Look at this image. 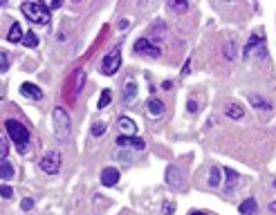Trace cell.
I'll return each mask as SVG.
<instances>
[{"label":"cell","mask_w":276,"mask_h":215,"mask_svg":"<svg viewBox=\"0 0 276 215\" xmlns=\"http://www.w3.org/2000/svg\"><path fill=\"white\" fill-rule=\"evenodd\" d=\"M5 130H7L9 139L14 141V146H16V150L21 155H25L30 150V130H27V126H23L16 119H7L5 121Z\"/></svg>","instance_id":"obj_1"},{"label":"cell","mask_w":276,"mask_h":215,"mask_svg":"<svg viewBox=\"0 0 276 215\" xmlns=\"http://www.w3.org/2000/svg\"><path fill=\"white\" fill-rule=\"evenodd\" d=\"M21 12L25 14V18L30 23H34V25H47L52 18L47 5H43V3H23Z\"/></svg>","instance_id":"obj_2"},{"label":"cell","mask_w":276,"mask_h":215,"mask_svg":"<svg viewBox=\"0 0 276 215\" xmlns=\"http://www.w3.org/2000/svg\"><path fill=\"white\" fill-rule=\"evenodd\" d=\"M52 121H54V135L59 141H65L67 137H70L72 132V121H70V114H67V110L63 108H54L52 110Z\"/></svg>","instance_id":"obj_3"},{"label":"cell","mask_w":276,"mask_h":215,"mask_svg":"<svg viewBox=\"0 0 276 215\" xmlns=\"http://www.w3.org/2000/svg\"><path fill=\"white\" fill-rule=\"evenodd\" d=\"M243 56H245V61H247V59H265V56H267L265 38H263V34H260V32H256V34L249 38V43H247L245 50H243Z\"/></svg>","instance_id":"obj_4"},{"label":"cell","mask_w":276,"mask_h":215,"mask_svg":"<svg viewBox=\"0 0 276 215\" xmlns=\"http://www.w3.org/2000/svg\"><path fill=\"white\" fill-rule=\"evenodd\" d=\"M119 65H122V45H115L113 50L104 56V61H101V72H104L106 76H113V74H117Z\"/></svg>","instance_id":"obj_5"},{"label":"cell","mask_w":276,"mask_h":215,"mask_svg":"<svg viewBox=\"0 0 276 215\" xmlns=\"http://www.w3.org/2000/svg\"><path fill=\"white\" fill-rule=\"evenodd\" d=\"M41 170H43V173H47V175H56V173H59V170H61V155H59V150H50V152L43 155Z\"/></svg>","instance_id":"obj_6"},{"label":"cell","mask_w":276,"mask_h":215,"mask_svg":"<svg viewBox=\"0 0 276 215\" xmlns=\"http://www.w3.org/2000/svg\"><path fill=\"white\" fill-rule=\"evenodd\" d=\"M166 184L177 190L184 188V170L180 166H168L166 168Z\"/></svg>","instance_id":"obj_7"},{"label":"cell","mask_w":276,"mask_h":215,"mask_svg":"<svg viewBox=\"0 0 276 215\" xmlns=\"http://www.w3.org/2000/svg\"><path fill=\"white\" fill-rule=\"evenodd\" d=\"M135 52H137V54H144V56H159L162 54V50H159L157 45H153L151 43V38H139V41H135Z\"/></svg>","instance_id":"obj_8"},{"label":"cell","mask_w":276,"mask_h":215,"mask_svg":"<svg viewBox=\"0 0 276 215\" xmlns=\"http://www.w3.org/2000/svg\"><path fill=\"white\" fill-rule=\"evenodd\" d=\"M115 143H117L119 148H133V150H144V148H146L144 139H139V137H124V135H119Z\"/></svg>","instance_id":"obj_9"},{"label":"cell","mask_w":276,"mask_h":215,"mask_svg":"<svg viewBox=\"0 0 276 215\" xmlns=\"http://www.w3.org/2000/svg\"><path fill=\"white\" fill-rule=\"evenodd\" d=\"M117 128H119V135H124V137H135V132H137V123L130 117H119Z\"/></svg>","instance_id":"obj_10"},{"label":"cell","mask_w":276,"mask_h":215,"mask_svg":"<svg viewBox=\"0 0 276 215\" xmlns=\"http://www.w3.org/2000/svg\"><path fill=\"white\" fill-rule=\"evenodd\" d=\"M146 112H148V117L159 119L164 114V101L162 99H157V97H151L146 101Z\"/></svg>","instance_id":"obj_11"},{"label":"cell","mask_w":276,"mask_h":215,"mask_svg":"<svg viewBox=\"0 0 276 215\" xmlns=\"http://www.w3.org/2000/svg\"><path fill=\"white\" fill-rule=\"evenodd\" d=\"M21 94L25 99H32V101H41L43 99V90L38 88V85H34V83H23L21 85Z\"/></svg>","instance_id":"obj_12"},{"label":"cell","mask_w":276,"mask_h":215,"mask_svg":"<svg viewBox=\"0 0 276 215\" xmlns=\"http://www.w3.org/2000/svg\"><path fill=\"white\" fill-rule=\"evenodd\" d=\"M117 181H119V170L117 168H104L101 170V184L104 186H117Z\"/></svg>","instance_id":"obj_13"},{"label":"cell","mask_w":276,"mask_h":215,"mask_svg":"<svg viewBox=\"0 0 276 215\" xmlns=\"http://www.w3.org/2000/svg\"><path fill=\"white\" fill-rule=\"evenodd\" d=\"M238 211H240V215H258V204H256L254 197H247L245 202H240Z\"/></svg>","instance_id":"obj_14"},{"label":"cell","mask_w":276,"mask_h":215,"mask_svg":"<svg viewBox=\"0 0 276 215\" xmlns=\"http://www.w3.org/2000/svg\"><path fill=\"white\" fill-rule=\"evenodd\" d=\"M222 173H225V177H227V181H225V190L229 193V190H234L236 184H238V173H236V170H231V168H222Z\"/></svg>","instance_id":"obj_15"},{"label":"cell","mask_w":276,"mask_h":215,"mask_svg":"<svg viewBox=\"0 0 276 215\" xmlns=\"http://www.w3.org/2000/svg\"><path fill=\"white\" fill-rule=\"evenodd\" d=\"M135 97H137V85H135V81H128L122 92V103H130Z\"/></svg>","instance_id":"obj_16"},{"label":"cell","mask_w":276,"mask_h":215,"mask_svg":"<svg viewBox=\"0 0 276 215\" xmlns=\"http://www.w3.org/2000/svg\"><path fill=\"white\" fill-rule=\"evenodd\" d=\"M23 30H21V25L18 23H14L12 27H9V34H7V41L9 43H23Z\"/></svg>","instance_id":"obj_17"},{"label":"cell","mask_w":276,"mask_h":215,"mask_svg":"<svg viewBox=\"0 0 276 215\" xmlns=\"http://www.w3.org/2000/svg\"><path fill=\"white\" fill-rule=\"evenodd\" d=\"M249 103L256 110H269V108H272V106H269V101H265V99L258 97V94H249Z\"/></svg>","instance_id":"obj_18"},{"label":"cell","mask_w":276,"mask_h":215,"mask_svg":"<svg viewBox=\"0 0 276 215\" xmlns=\"http://www.w3.org/2000/svg\"><path fill=\"white\" fill-rule=\"evenodd\" d=\"M12 177H14L12 161H0V179H12Z\"/></svg>","instance_id":"obj_19"},{"label":"cell","mask_w":276,"mask_h":215,"mask_svg":"<svg viewBox=\"0 0 276 215\" xmlns=\"http://www.w3.org/2000/svg\"><path fill=\"white\" fill-rule=\"evenodd\" d=\"M225 114H227L229 119H240L245 112H243V108H240V106H236V103H229V106L225 108Z\"/></svg>","instance_id":"obj_20"},{"label":"cell","mask_w":276,"mask_h":215,"mask_svg":"<svg viewBox=\"0 0 276 215\" xmlns=\"http://www.w3.org/2000/svg\"><path fill=\"white\" fill-rule=\"evenodd\" d=\"M209 186L211 188L220 186V168L218 166H211V170H209Z\"/></svg>","instance_id":"obj_21"},{"label":"cell","mask_w":276,"mask_h":215,"mask_svg":"<svg viewBox=\"0 0 276 215\" xmlns=\"http://www.w3.org/2000/svg\"><path fill=\"white\" fill-rule=\"evenodd\" d=\"M23 45L30 47V50H34V47H38V36L34 34V32H27L25 36H23Z\"/></svg>","instance_id":"obj_22"},{"label":"cell","mask_w":276,"mask_h":215,"mask_svg":"<svg viewBox=\"0 0 276 215\" xmlns=\"http://www.w3.org/2000/svg\"><path fill=\"white\" fill-rule=\"evenodd\" d=\"M222 52H225V59H234V56H236V41H229V43H225V50H222Z\"/></svg>","instance_id":"obj_23"},{"label":"cell","mask_w":276,"mask_h":215,"mask_svg":"<svg viewBox=\"0 0 276 215\" xmlns=\"http://www.w3.org/2000/svg\"><path fill=\"white\" fill-rule=\"evenodd\" d=\"M166 7L171 9V12H175V14H184V12L189 9V5H187V3H168Z\"/></svg>","instance_id":"obj_24"},{"label":"cell","mask_w":276,"mask_h":215,"mask_svg":"<svg viewBox=\"0 0 276 215\" xmlns=\"http://www.w3.org/2000/svg\"><path fill=\"white\" fill-rule=\"evenodd\" d=\"M110 99H113V94H110V90H104V92H101V97H99V108H101V110H104V108H108Z\"/></svg>","instance_id":"obj_25"},{"label":"cell","mask_w":276,"mask_h":215,"mask_svg":"<svg viewBox=\"0 0 276 215\" xmlns=\"http://www.w3.org/2000/svg\"><path fill=\"white\" fill-rule=\"evenodd\" d=\"M92 137H104L106 135V123H95V126L90 128Z\"/></svg>","instance_id":"obj_26"},{"label":"cell","mask_w":276,"mask_h":215,"mask_svg":"<svg viewBox=\"0 0 276 215\" xmlns=\"http://www.w3.org/2000/svg\"><path fill=\"white\" fill-rule=\"evenodd\" d=\"M9 70V54L7 52H0V72Z\"/></svg>","instance_id":"obj_27"},{"label":"cell","mask_w":276,"mask_h":215,"mask_svg":"<svg viewBox=\"0 0 276 215\" xmlns=\"http://www.w3.org/2000/svg\"><path fill=\"white\" fill-rule=\"evenodd\" d=\"M0 195H3L5 199H9V197H14V190L9 188L7 184H3V186H0Z\"/></svg>","instance_id":"obj_28"},{"label":"cell","mask_w":276,"mask_h":215,"mask_svg":"<svg viewBox=\"0 0 276 215\" xmlns=\"http://www.w3.org/2000/svg\"><path fill=\"white\" fill-rule=\"evenodd\" d=\"M7 155H9V146H7V143H5L3 139H0V159H5Z\"/></svg>","instance_id":"obj_29"},{"label":"cell","mask_w":276,"mask_h":215,"mask_svg":"<svg viewBox=\"0 0 276 215\" xmlns=\"http://www.w3.org/2000/svg\"><path fill=\"white\" fill-rule=\"evenodd\" d=\"M32 206H34V202H32L30 197H25V199H23V202H21V208H23V211H30Z\"/></svg>","instance_id":"obj_30"},{"label":"cell","mask_w":276,"mask_h":215,"mask_svg":"<svg viewBox=\"0 0 276 215\" xmlns=\"http://www.w3.org/2000/svg\"><path fill=\"white\" fill-rule=\"evenodd\" d=\"M189 112H191V114H196V112H198V103L193 101V99L189 101Z\"/></svg>","instance_id":"obj_31"},{"label":"cell","mask_w":276,"mask_h":215,"mask_svg":"<svg viewBox=\"0 0 276 215\" xmlns=\"http://www.w3.org/2000/svg\"><path fill=\"white\" fill-rule=\"evenodd\" d=\"M173 213V206L171 204H164V215H171Z\"/></svg>","instance_id":"obj_32"},{"label":"cell","mask_w":276,"mask_h":215,"mask_svg":"<svg viewBox=\"0 0 276 215\" xmlns=\"http://www.w3.org/2000/svg\"><path fill=\"white\" fill-rule=\"evenodd\" d=\"M189 68H191V61H187V63H184V70H182V74H184V76L189 74Z\"/></svg>","instance_id":"obj_33"},{"label":"cell","mask_w":276,"mask_h":215,"mask_svg":"<svg viewBox=\"0 0 276 215\" xmlns=\"http://www.w3.org/2000/svg\"><path fill=\"white\" fill-rule=\"evenodd\" d=\"M189 215H209V213H205V211H193V213H189Z\"/></svg>","instance_id":"obj_34"},{"label":"cell","mask_w":276,"mask_h":215,"mask_svg":"<svg viewBox=\"0 0 276 215\" xmlns=\"http://www.w3.org/2000/svg\"><path fill=\"white\" fill-rule=\"evenodd\" d=\"M269 211H274V213H276V199H274L272 204H269Z\"/></svg>","instance_id":"obj_35"}]
</instances>
